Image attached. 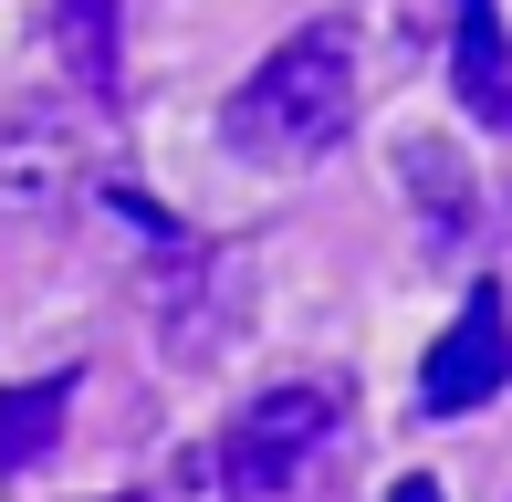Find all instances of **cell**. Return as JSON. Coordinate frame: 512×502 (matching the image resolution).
<instances>
[{
	"instance_id": "obj_1",
	"label": "cell",
	"mask_w": 512,
	"mask_h": 502,
	"mask_svg": "<svg viewBox=\"0 0 512 502\" xmlns=\"http://www.w3.org/2000/svg\"><path fill=\"white\" fill-rule=\"evenodd\" d=\"M345 126H356V32L345 21L283 32L230 95V147L251 168H314L324 147H345Z\"/></svg>"
},
{
	"instance_id": "obj_2",
	"label": "cell",
	"mask_w": 512,
	"mask_h": 502,
	"mask_svg": "<svg viewBox=\"0 0 512 502\" xmlns=\"http://www.w3.org/2000/svg\"><path fill=\"white\" fill-rule=\"evenodd\" d=\"M324 440H335V387L293 377V387H262V398L230 419L220 461H209V482L230 502H293V482L324 461Z\"/></svg>"
},
{
	"instance_id": "obj_3",
	"label": "cell",
	"mask_w": 512,
	"mask_h": 502,
	"mask_svg": "<svg viewBox=\"0 0 512 502\" xmlns=\"http://www.w3.org/2000/svg\"><path fill=\"white\" fill-rule=\"evenodd\" d=\"M512 377V314H502V283H471L460 293V325L429 346V367H418V408L429 419H471L481 398H502Z\"/></svg>"
},
{
	"instance_id": "obj_4",
	"label": "cell",
	"mask_w": 512,
	"mask_h": 502,
	"mask_svg": "<svg viewBox=\"0 0 512 502\" xmlns=\"http://www.w3.org/2000/svg\"><path fill=\"white\" fill-rule=\"evenodd\" d=\"M450 84L492 136H512V42L492 0H450Z\"/></svg>"
},
{
	"instance_id": "obj_5",
	"label": "cell",
	"mask_w": 512,
	"mask_h": 502,
	"mask_svg": "<svg viewBox=\"0 0 512 502\" xmlns=\"http://www.w3.org/2000/svg\"><path fill=\"white\" fill-rule=\"evenodd\" d=\"M53 53L95 105L126 95V0H53Z\"/></svg>"
},
{
	"instance_id": "obj_6",
	"label": "cell",
	"mask_w": 512,
	"mask_h": 502,
	"mask_svg": "<svg viewBox=\"0 0 512 502\" xmlns=\"http://www.w3.org/2000/svg\"><path fill=\"white\" fill-rule=\"evenodd\" d=\"M63 408H74V377H32L0 387V471H32L63 450Z\"/></svg>"
},
{
	"instance_id": "obj_7",
	"label": "cell",
	"mask_w": 512,
	"mask_h": 502,
	"mask_svg": "<svg viewBox=\"0 0 512 502\" xmlns=\"http://www.w3.org/2000/svg\"><path fill=\"white\" fill-rule=\"evenodd\" d=\"M387 502H439V482H429V471H408V482L387 492Z\"/></svg>"
},
{
	"instance_id": "obj_8",
	"label": "cell",
	"mask_w": 512,
	"mask_h": 502,
	"mask_svg": "<svg viewBox=\"0 0 512 502\" xmlns=\"http://www.w3.org/2000/svg\"><path fill=\"white\" fill-rule=\"evenodd\" d=\"M115 502H147V492H115Z\"/></svg>"
}]
</instances>
